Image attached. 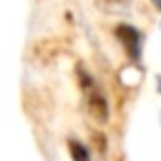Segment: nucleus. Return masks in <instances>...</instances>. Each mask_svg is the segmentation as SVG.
I'll list each match as a JSON object with an SVG mask.
<instances>
[{"label":"nucleus","mask_w":161,"mask_h":161,"mask_svg":"<svg viewBox=\"0 0 161 161\" xmlns=\"http://www.w3.org/2000/svg\"><path fill=\"white\" fill-rule=\"evenodd\" d=\"M115 38L121 44L126 58L132 64H141V58H143V36H141V31L132 25L121 22V25L115 27Z\"/></svg>","instance_id":"2"},{"label":"nucleus","mask_w":161,"mask_h":161,"mask_svg":"<svg viewBox=\"0 0 161 161\" xmlns=\"http://www.w3.org/2000/svg\"><path fill=\"white\" fill-rule=\"evenodd\" d=\"M106 3H115V5H126L128 0H106Z\"/></svg>","instance_id":"5"},{"label":"nucleus","mask_w":161,"mask_h":161,"mask_svg":"<svg viewBox=\"0 0 161 161\" xmlns=\"http://www.w3.org/2000/svg\"><path fill=\"white\" fill-rule=\"evenodd\" d=\"M150 3H152V7H154V9L161 14V0H150Z\"/></svg>","instance_id":"4"},{"label":"nucleus","mask_w":161,"mask_h":161,"mask_svg":"<svg viewBox=\"0 0 161 161\" xmlns=\"http://www.w3.org/2000/svg\"><path fill=\"white\" fill-rule=\"evenodd\" d=\"M157 88H159V93H161V75L157 77Z\"/></svg>","instance_id":"6"},{"label":"nucleus","mask_w":161,"mask_h":161,"mask_svg":"<svg viewBox=\"0 0 161 161\" xmlns=\"http://www.w3.org/2000/svg\"><path fill=\"white\" fill-rule=\"evenodd\" d=\"M77 82H80V88H82V95H84V104L88 108V115L97 124H106L108 117H110V106H108V99H106L102 86L97 84V80L84 66H77Z\"/></svg>","instance_id":"1"},{"label":"nucleus","mask_w":161,"mask_h":161,"mask_svg":"<svg viewBox=\"0 0 161 161\" xmlns=\"http://www.w3.org/2000/svg\"><path fill=\"white\" fill-rule=\"evenodd\" d=\"M69 154H71V161H93L88 148L77 139H69Z\"/></svg>","instance_id":"3"}]
</instances>
